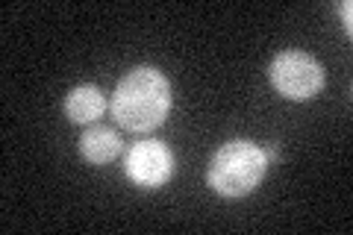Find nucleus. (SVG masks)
I'll return each instance as SVG.
<instances>
[{"label":"nucleus","instance_id":"nucleus-1","mask_svg":"<svg viewBox=\"0 0 353 235\" xmlns=\"http://www.w3.org/2000/svg\"><path fill=\"white\" fill-rule=\"evenodd\" d=\"M171 112V85L165 74L150 65L132 68L112 94V115L132 132L157 130Z\"/></svg>","mask_w":353,"mask_h":235},{"label":"nucleus","instance_id":"nucleus-2","mask_svg":"<svg viewBox=\"0 0 353 235\" xmlns=\"http://www.w3.org/2000/svg\"><path fill=\"white\" fill-rule=\"evenodd\" d=\"M268 171V153L253 141L236 139L221 147L209 162V185L221 197H248Z\"/></svg>","mask_w":353,"mask_h":235},{"label":"nucleus","instance_id":"nucleus-3","mask_svg":"<svg viewBox=\"0 0 353 235\" xmlns=\"http://www.w3.org/2000/svg\"><path fill=\"white\" fill-rule=\"evenodd\" d=\"M271 85L289 100H309L324 88V65L303 50H283L268 65Z\"/></svg>","mask_w":353,"mask_h":235},{"label":"nucleus","instance_id":"nucleus-4","mask_svg":"<svg viewBox=\"0 0 353 235\" xmlns=\"http://www.w3.org/2000/svg\"><path fill=\"white\" fill-rule=\"evenodd\" d=\"M124 171L139 188H159L174 174V153L162 141H136L124 159Z\"/></svg>","mask_w":353,"mask_h":235},{"label":"nucleus","instance_id":"nucleus-5","mask_svg":"<svg viewBox=\"0 0 353 235\" xmlns=\"http://www.w3.org/2000/svg\"><path fill=\"white\" fill-rule=\"evenodd\" d=\"M106 97L97 85H77L74 92L65 97V115L71 124H92L103 115Z\"/></svg>","mask_w":353,"mask_h":235},{"label":"nucleus","instance_id":"nucleus-6","mask_svg":"<svg viewBox=\"0 0 353 235\" xmlns=\"http://www.w3.org/2000/svg\"><path fill=\"white\" fill-rule=\"evenodd\" d=\"M80 153H83V159L92 162V165L112 162L115 156L121 153L118 132L109 130V127H92V130H85L83 139H80Z\"/></svg>","mask_w":353,"mask_h":235},{"label":"nucleus","instance_id":"nucleus-7","mask_svg":"<svg viewBox=\"0 0 353 235\" xmlns=\"http://www.w3.org/2000/svg\"><path fill=\"white\" fill-rule=\"evenodd\" d=\"M339 9H341V15H345V27L350 30V9H353V6H350V3H347V0H345V3H341Z\"/></svg>","mask_w":353,"mask_h":235}]
</instances>
